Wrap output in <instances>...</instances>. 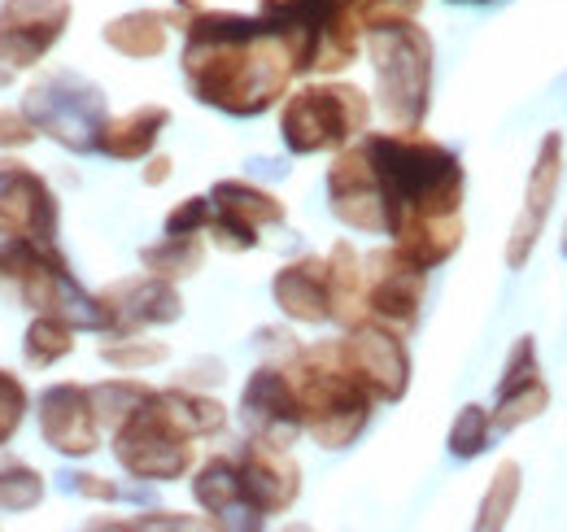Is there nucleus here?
<instances>
[{"label":"nucleus","instance_id":"obj_30","mask_svg":"<svg viewBox=\"0 0 567 532\" xmlns=\"http://www.w3.org/2000/svg\"><path fill=\"white\" fill-rule=\"evenodd\" d=\"M489 432H494V415L485 406H463L454 428H450V454L454 459H476L489 450Z\"/></svg>","mask_w":567,"mask_h":532},{"label":"nucleus","instance_id":"obj_7","mask_svg":"<svg viewBox=\"0 0 567 532\" xmlns=\"http://www.w3.org/2000/svg\"><path fill=\"white\" fill-rule=\"evenodd\" d=\"M27 119L35 123V132L53 135L62 149L83 153L96 149V132L105 127V101L101 88L83 83L79 74H53L44 83H35L27 92Z\"/></svg>","mask_w":567,"mask_h":532},{"label":"nucleus","instance_id":"obj_15","mask_svg":"<svg viewBox=\"0 0 567 532\" xmlns=\"http://www.w3.org/2000/svg\"><path fill=\"white\" fill-rule=\"evenodd\" d=\"M101 301V315H105V332H141L153 324H175L184 301L175 293L171 279H157V275H141V279H123L105 293H96Z\"/></svg>","mask_w":567,"mask_h":532},{"label":"nucleus","instance_id":"obj_8","mask_svg":"<svg viewBox=\"0 0 567 532\" xmlns=\"http://www.w3.org/2000/svg\"><path fill=\"white\" fill-rule=\"evenodd\" d=\"M362 293H367V315L393 332H406L420 319L424 301V270L402 258L398 249H375L362 263Z\"/></svg>","mask_w":567,"mask_h":532},{"label":"nucleus","instance_id":"obj_18","mask_svg":"<svg viewBox=\"0 0 567 532\" xmlns=\"http://www.w3.org/2000/svg\"><path fill=\"white\" fill-rule=\"evenodd\" d=\"M276 306L292 324H328L332 319V293H328V258H301L288 263L271 284Z\"/></svg>","mask_w":567,"mask_h":532},{"label":"nucleus","instance_id":"obj_13","mask_svg":"<svg viewBox=\"0 0 567 532\" xmlns=\"http://www.w3.org/2000/svg\"><path fill=\"white\" fill-rule=\"evenodd\" d=\"M240 419L249 428V437H262L271 446H292L301 428V406L292 393V380L284 367H258L245 385L240 398Z\"/></svg>","mask_w":567,"mask_h":532},{"label":"nucleus","instance_id":"obj_12","mask_svg":"<svg viewBox=\"0 0 567 532\" xmlns=\"http://www.w3.org/2000/svg\"><path fill=\"white\" fill-rule=\"evenodd\" d=\"M236 467H240L245 502L258 520L288 511L301 493V471L288 459V446H271L262 437H249V446L236 454Z\"/></svg>","mask_w":567,"mask_h":532},{"label":"nucleus","instance_id":"obj_33","mask_svg":"<svg viewBox=\"0 0 567 532\" xmlns=\"http://www.w3.org/2000/svg\"><path fill=\"white\" fill-rule=\"evenodd\" d=\"M210 218H214L210 197H188L166 214V232H171V236H202V232L210 227Z\"/></svg>","mask_w":567,"mask_h":532},{"label":"nucleus","instance_id":"obj_10","mask_svg":"<svg viewBox=\"0 0 567 532\" xmlns=\"http://www.w3.org/2000/svg\"><path fill=\"white\" fill-rule=\"evenodd\" d=\"M71 0H9L0 9V66H35L66 31Z\"/></svg>","mask_w":567,"mask_h":532},{"label":"nucleus","instance_id":"obj_1","mask_svg":"<svg viewBox=\"0 0 567 532\" xmlns=\"http://www.w3.org/2000/svg\"><path fill=\"white\" fill-rule=\"evenodd\" d=\"M384 214L389 236L402 258L432 270L463 245V166L458 157L427 140L420 127H393L362 140Z\"/></svg>","mask_w":567,"mask_h":532},{"label":"nucleus","instance_id":"obj_14","mask_svg":"<svg viewBox=\"0 0 567 532\" xmlns=\"http://www.w3.org/2000/svg\"><path fill=\"white\" fill-rule=\"evenodd\" d=\"M328 201H332V214L354 227V232H389V214H384V197H380V184H375V171H371V157L367 149H346L332 166H328Z\"/></svg>","mask_w":567,"mask_h":532},{"label":"nucleus","instance_id":"obj_5","mask_svg":"<svg viewBox=\"0 0 567 532\" xmlns=\"http://www.w3.org/2000/svg\"><path fill=\"white\" fill-rule=\"evenodd\" d=\"M367 119L371 101L354 83H310L284 101L280 135L292 153H323L346 149L354 135L367 132Z\"/></svg>","mask_w":567,"mask_h":532},{"label":"nucleus","instance_id":"obj_31","mask_svg":"<svg viewBox=\"0 0 567 532\" xmlns=\"http://www.w3.org/2000/svg\"><path fill=\"white\" fill-rule=\"evenodd\" d=\"M44 498V480L31 467H0V507L4 511H27Z\"/></svg>","mask_w":567,"mask_h":532},{"label":"nucleus","instance_id":"obj_20","mask_svg":"<svg viewBox=\"0 0 567 532\" xmlns=\"http://www.w3.org/2000/svg\"><path fill=\"white\" fill-rule=\"evenodd\" d=\"M210 201H214V214H223V218H231V223H240V227H249V232H262V227L284 223L280 197L267 193V188L240 184V180H223V184H214Z\"/></svg>","mask_w":567,"mask_h":532},{"label":"nucleus","instance_id":"obj_27","mask_svg":"<svg viewBox=\"0 0 567 532\" xmlns=\"http://www.w3.org/2000/svg\"><path fill=\"white\" fill-rule=\"evenodd\" d=\"M71 349H74V328L66 319H58V315H40V319L27 328L22 354H27L31 367H53V362H62Z\"/></svg>","mask_w":567,"mask_h":532},{"label":"nucleus","instance_id":"obj_26","mask_svg":"<svg viewBox=\"0 0 567 532\" xmlns=\"http://www.w3.org/2000/svg\"><path fill=\"white\" fill-rule=\"evenodd\" d=\"M546 406H550V385H546L542 376H533V380H524V385H511V389H497L494 428L497 432L524 428V423H533Z\"/></svg>","mask_w":567,"mask_h":532},{"label":"nucleus","instance_id":"obj_9","mask_svg":"<svg viewBox=\"0 0 567 532\" xmlns=\"http://www.w3.org/2000/svg\"><path fill=\"white\" fill-rule=\"evenodd\" d=\"M337 345H341V358L350 362V371L375 393V401L406 398V389H411V358H406V345H402V336L393 332V328H384L375 319L371 324L362 319Z\"/></svg>","mask_w":567,"mask_h":532},{"label":"nucleus","instance_id":"obj_3","mask_svg":"<svg viewBox=\"0 0 567 532\" xmlns=\"http://www.w3.org/2000/svg\"><path fill=\"white\" fill-rule=\"evenodd\" d=\"M292 380V393L301 406V428L323 446V450H346L354 446L358 432L371 419L375 393L350 371L341 358V345H310L297 349L292 362L284 367Z\"/></svg>","mask_w":567,"mask_h":532},{"label":"nucleus","instance_id":"obj_11","mask_svg":"<svg viewBox=\"0 0 567 532\" xmlns=\"http://www.w3.org/2000/svg\"><path fill=\"white\" fill-rule=\"evenodd\" d=\"M559 180H564V135L550 132L537 149V162H533V175H528V193H524V209L511 227V241H506V266L519 270L528 266L546 223H550V209L559 197Z\"/></svg>","mask_w":567,"mask_h":532},{"label":"nucleus","instance_id":"obj_32","mask_svg":"<svg viewBox=\"0 0 567 532\" xmlns=\"http://www.w3.org/2000/svg\"><path fill=\"white\" fill-rule=\"evenodd\" d=\"M101 358H105L110 367H118V371H141V367H153V362L166 358V345H141V340H127V336H123L118 345H105Z\"/></svg>","mask_w":567,"mask_h":532},{"label":"nucleus","instance_id":"obj_24","mask_svg":"<svg viewBox=\"0 0 567 532\" xmlns=\"http://www.w3.org/2000/svg\"><path fill=\"white\" fill-rule=\"evenodd\" d=\"M141 263L148 275L175 284V279H188V275L202 270V263H206V245H202V236H171V232H166L162 245H148V249H144Z\"/></svg>","mask_w":567,"mask_h":532},{"label":"nucleus","instance_id":"obj_21","mask_svg":"<svg viewBox=\"0 0 567 532\" xmlns=\"http://www.w3.org/2000/svg\"><path fill=\"white\" fill-rule=\"evenodd\" d=\"M328 293H332V319L358 328L367 319V293H362V258L350 241L332 245L328 254Z\"/></svg>","mask_w":567,"mask_h":532},{"label":"nucleus","instance_id":"obj_23","mask_svg":"<svg viewBox=\"0 0 567 532\" xmlns=\"http://www.w3.org/2000/svg\"><path fill=\"white\" fill-rule=\"evenodd\" d=\"M193 498L202 502V511H210V515H249L254 524H258V515L249 511V502H245V484H240V467L236 459H210V463L197 471V480H193Z\"/></svg>","mask_w":567,"mask_h":532},{"label":"nucleus","instance_id":"obj_34","mask_svg":"<svg viewBox=\"0 0 567 532\" xmlns=\"http://www.w3.org/2000/svg\"><path fill=\"white\" fill-rule=\"evenodd\" d=\"M22 415H27V389L9 371H0V446L22 428Z\"/></svg>","mask_w":567,"mask_h":532},{"label":"nucleus","instance_id":"obj_38","mask_svg":"<svg viewBox=\"0 0 567 532\" xmlns=\"http://www.w3.org/2000/svg\"><path fill=\"white\" fill-rule=\"evenodd\" d=\"M179 4H197V0H179Z\"/></svg>","mask_w":567,"mask_h":532},{"label":"nucleus","instance_id":"obj_36","mask_svg":"<svg viewBox=\"0 0 567 532\" xmlns=\"http://www.w3.org/2000/svg\"><path fill=\"white\" fill-rule=\"evenodd\" d=\"M74 489H79V493H87V498H105V502L123 498V489H118V484H110L105 475H79V480H74Z\"/></svg>","mask_w":567,"mask_h":532},{"label":"nucleus","instance_id":"obj_37","mask_svg":"<svg viewBox=\"0 0 567 532\" xmlns=\"http://www.w3.org/2000/svg\"><path fill=\"white\" fill-rule=\"evenodd\" d=\"M162 180H171V157H153L144 171V184H162Z\"/></svg>","mask_w":567,"mask_h":532},{"label":"nucleus","instance_id":"obj_29","mask_svg":"<svg viewBox=\"0 0 567 532\" xmlns=\"http://www.w3.org/2000/svg\"><path fill=\"white\" fill-rule=\"evenodd\" d=\"M515 502H519V463H502L489 480V493L481 498L476 529H502L515 515Z\"/></svg>","mask_w":567,"mask_h":532},{"label":"nucleus","instance_id":"obj_35","mask_svg":"<svg viewBox=\"0 0 567 532\" xmlns=\"http://www.w3.org/2000/svg\"><path fill=\"white\" fill-rule=\"evenodd\" d=\"M35 123L27 119V110H0V149H22L35 140Z\"/></svg>","mask_w":567,"mask_h":532},{"label":"nucleus","instance_id":"obj_2","mask_svg":"<svg viewBox=\"0 0 567 532\" xmlns=\"http://www.w3.org/2000/svg\"><path fill=\"white\" fill-rule=\"evenodd\" d=\"M292 74V53L276 18L197 13L188 22L184 79L202 105L254 119L280 101Z\"/></svg>","mask_w":567,"mask_h":532},{"label":"nucleus","instance_id":"obj_28","mask_svg":"<svg viewBox=\"0 0 567 532\" xmlns=\"http://www.w3.org/2000/svg\"><path fill=\"white\" fill-rule=\"evenodd\" d=\"M87 393H92L96 419L110 423V428H118L127 415H136L144 401L153 398V389L141 385V380H105V385H96V389H87Z\"/></svg>","mask_w":567,"mask_h":532},{"label":"nucleus","instance_id":"obj_19","mask_svg":"<svg viewBox=\"0 0 567 532\" xmlns=\"http://www.w3.org/2000/svg\"><path fill=\"white\" fill-rule=\"evenodd\" d=\"M171 123V110L166 105H141L123 119H110L101 132H96V149L105 157H118V162H136L144 153H153L162 127Z\"/></svg>","mask_w":567,"mask_h":532},{"label":"nucleus","instance_id":"obj_22","mask_svg":"<svg viewBox=\"0 0 567 532\" xmlns=\"http://www.w3.org/2000/svg\"><path fill=\"white\" fill-rule=\"evenodd\" d=\"M171 22L175 13H162V9H141V13H127V18H114L105 27V44L118 49L123 58H157L171 40Z\"/></svg>","mask_w":567,"mask_h":532},{"label":"nucleus","instance_id":"obj_17","mask_svg":"<svg viewBox=\"0 0 567 532\" xmlns=\"http://www.w3.org/2000/svg\"><path fill=\"white\" fill-rule=\"evenodd\" d=\"M40 428L58 454L66 459L92 454L101 441V419L92 410V393L79 385H53L40 401Z\"/></svg>","mask_w":567,"mask_h":532},{"label":"nucleus","instance_id":"obj_25","mask_svg":"<svg viewBox=\"0 0 567 532\" xmlns=\"http://www.w3.org/2000/svg\"><path fill=\"white\" fill-rule=\"evenodd\" d=\"M162 406L171 410V419L197 441V437H214V432H223V423H227V410H223V401L206 398V393H193V389H166V393H157Z\"/></svg>","mask_w":567,"mask_h":532},{"label":"nucleus","instance_id":"obj_16","mask_svg":"<svg viewBox=\"0 0 567 532\" xmlns=\"http://www.w3.org/2000/svg\"><path fill=\"white\" fill-rule=\"evenodd\" d=\"M0 223L35 241H53L58 232V197L22 162H0Z\"/></svg>","mask_w":567,"mask_h":532},{"label":"nucleus","instance_id":"obj_4","mask_svg":"<svg viewBox=\"0 0 567 532\" xmlns=\"http://www.w3.org/2000/svg\"><path fill=\"white\" fill-rule=\"evenodd\" d=\"M367 58L375 70V101L393 127H420L432 92V40L406 18L367 31Z\"/></svg>","mask_w":567,"mask_h":532},{"label":"nucleus","instance_id":"obj_6","mask_svg":"<svg viewBox=\"0 0 567 532\" xmlns=\"http://www.w3.org/2000/svg\"><path fill=\"white\" fill-rule=\"evenodd\" d=\"M114 459L136 480H179L193 467V437L153 393L136 415L114 428Z\"/></svg>","mask_w":567,"mask_h":532}]
</instances>
